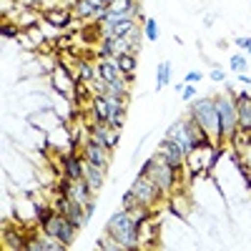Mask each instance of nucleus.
<instances>
[{
    "mask_svg": "<svg viewBox=\"0 0 251 251\" xmlns=\"http://www.w3.org/2000/svg\"><path fill=\"white\" fill-rule=\"evenodd\" d=\"M188 116H191L201 128L211 136L216 146H226L221 138V123H219V111L211 96H196L194 100H188Z\"/></svg>",
    "mask_w": 251,
    "mask_h": 251,
    "instance_id": "1",
    "label": "nucleus"
},
{
    "mask_svg": "<svg viewBox=\"0 0 251 251\" xmlns=\"http://www.w3.org/2000/svg\"><path fill=\"white\" fill-rule=\"evenodd\" d=\"M106 234L113 236L123 249H138V221L133 211H126V208L113 211L106 221Z\"/></svg>",
    "mask_w": 251,
    "mask_h": 251,
    "instance_id": "2",
    "label": "nucleus"
},
{
    "mask_svg": "<svg viewBox=\"0 0 251 251\" xmlns=\"http://www.w3.org/2000/svg\"><path fill=\"white\" fill-rule=\"evenodd\" d=\"M214 103H216V111H219V123H221V138L224 143H228L231 133L239 128V113H236V100L234 96L228 93H219L214 96Z\"/></svg>",
    "mask_w": 251,
    "mask_h": 251,
    "instance_id": "3",
    "label": "nucleus"
},
{
    "mask_svg": "<svg viewBox=\"0 0 251 251\" xmlns=\"http://www.w3.org/2000/svg\"><path fill=\"white\" fill-rule=\"evenodd\" d=\"M131 191L136 196L138 208H156V203L166 199L151 176H136V181L131 183Z\"/></svg>",
    "mask_w": 251,
    "mask_h": 251,
    "instance_id": "4",
    "label": "nucleus"
},
{
    "mask_svg": "<svg viewBox=\"0 0 251 251\" xmlns=\"http://www.w3.org/2000/svg\"><path fill=\"white\" fill-rule=\"evenodd\" d=\"M46 234H50V236H55V239H60L63 244H66L68 249H71V244L75 241V224L68 219V216H63V214H53V219L48 221V224H43L40 226Z\"/></svg>",
    "mask_w": 251,
    "mask_h": 251,
    "instance_id": "5",
    "label": "nucleus"
},
{
    "mask_svg": "<svg viewBox=\"0 0 251 251\" xmlns=\"http://www.w3.org/2000/svg\"><path fill=\"white\" fill-rule=\"evenodd\" d=\"M111 153H113V151H108L106 146H100V143L93 141L91 136L83 141V149H80L83 161L98 166V169H103V171H108V169H111Z\"/></svg>",
    "mask_w": 251,
    "mask_h": 251,
    "instance_id": "6",
    "label": "nucleus"
},
{
    "mask_svg": "<svg viewBox=\"0 0 251 251\" xmlns=\"http://www.w3.org/2000/svg\"><path fill=\"white\" fill-rule=\"evenodd\" d=\"M166 136L174 138V141L181 146V149H183V153H186V156H191V153L199 149V141H196L191 133L186 131V123H183V118L174 121V123L169 126V128H166Z\"/></svg>",
    "mask_w": 251,
    "mask_h": 251,
    "instance_id": "7",
    "label": "nucleus"
},
{
    "mask_svg": "<svg viewBox=\"0 0 251 251\" xmlns=\"http://www.w3.org/2000/svg\"><path fill=\"white\" fill-rule=\"evenodd\" d=\"M88 136L93 138V141H98L100 146H106L108 151H113L116 146H118V138H121V131H116V128H111L108 123H88Z\"/></svg>",
    "mask_w": 251,
    "mask_h": 251,
    "instance_id": "8",
    "label": "nucleus"
},
{
    "mask_svg": "<svg viewBox=\"0 0 251 251\" xmlns=\"http://www.w3.org/2000/svg\"><path fill=\"white\" fill-rule=\"evenodd\" d=\"M60 169H63V176H68L71 181H80L83 178V171H86V161L78 151H63L60 153Z\"/></svg>",
    "mask_w": 251,
    "mask_h": 251,
    "instance_id": "9",
    "label": "nucleus"
},
{
    "mask_svg": "<svg viewBox=\"0 0 251 251\" xmlns=\"http://www.w3.org/2000/svg\"><path fill=\"white\" fill-rule=\"evenodd\" d=\"M156 151H161L163 158H166V163L174 166V169H183V166H186V153H183V149H181L174 138H169V136L158 143Z\"/></svg>",
    "mask_w": 251,
    "mask_h": 251,
    "instance_id": "10",
    "label": "nucleus"
},
{
    "mask_svg": "<svg viewBox=\"0 0 251 251\" xmlns=\"http://www.w3.org/2000/svg\"><path fill=\"white\" fill-rule=\"evenodd\" d=\"M66 249L68 246L60 239L46 234L43 228H40L38 234H30V239H28V251H66Z\"/></svg>",
    "mask_w": 251,
    "mask_h": 251,
    "instance_id": "11",
    "label": "nucleus"
},
{
    "mask_svg": "<svg viewBox=\"0 0 251 251\" xmlns=\"http://www.w3.org/2000/svg\"><path fill=\"white\" fill-rule=\"evenodd\" d=\"M73 18H75V15H73L71 8L55 5V8H48V10L43 13V25H50V28H68Z\"/></svg>",
    "mask_w": 251,
    "mask_h": 251,
    "instance_id": "12",
    "label": "nucleus"
},
{
    "mask_svg": "<svg viewBox=\"0 0 251 251\" xmlns=\"http://www.w3.org/2000/svg\"><path fill=\"white\" fill-rule=\"evenodd\" d=\"M103 8L98 0H78L75 3V8H73V15L78 18V20H96L98 23V18L103 15Z\"/></svg>",
    "mask_w": 251,
    "mask_h": 251,
    "instance_id": "13",
    "label": "nucleus"
},
{
    "mask_svg": "<svg viewBox=\"0 0 251 251\" xmlns=\"http://www.w3.org/2000/svg\"><path fill=\"white\" fill-rule=\"evenodd\" d=\"M98 75L106 80V83H126V78H123V73H121V68H118V63H116V58H100L98 60Z\"/></svg>",
    "mask_w": 251,
    "mask_h": 251,
    "instance_id": "14",
    "label": "nucleus"
},
{
    "mask_svg": "<svg viewBox=\"0 0 251 251\" xmlns=\"http://www.w3.org/2000/svg\"><path fill=\"white\" fill-rule=\"evenodd\" d=\"M234 100H236L239 126H241V128H251V93H246V91L234 93Z\"/></svg>",
    "mask_w": 251,
    "mask_h": 251,
    "instance_id": "15",
    "label": "nucleus"
},
{
    "mask_svg": "<svg viewBox=\"0 0 251 251\" xmlns=\"http://www.w3.org/2000/svg\"><path fill=\"white\" fill-rule=\"evenodd\" d=\"M75 78L83 80V83H88V86H93V80L98 78V63H91L86 58H80L75 63Z\"/></svg>",
    "mask_w": 251,
    "mask_h": 251,
    "instance_id": "16",
    "label": "nucleus"
},
{
    "mask_svg": "<svg viewBox=\"0 0 251 251\" xmlns=\"http://www.w3.org/2000/svg\"><path fill=\"white\" fill-rule=\"evenodd\" d=\"M106 174H108V171L98 169V166H93V163H86V171H83V178L88 181V186L93 188V194H98L100 188H103V183H106Z\"/></svg>",
    "mask_w": 251,
    "mask_h": 251,
    "instance_id": "17",
    "label": "nucleus"
},
{
    "mask_svg": "<svg viewBox=\"0 0 251 251\" xmlns=\"http://www.w3.org/2000/svg\"><path fill=\"white\" fill-rule=\"evenodd\" d=\"M228 143H231L234 151H239L244 156L251 149V128H241V126H239V128L231 133V138H228Z\"/></svg>",
    "mask_w": 251,
    "mask_h": 251,
    "instance_id": "18",
    "label": "nucleus"
},
{
    "mask_svg": "<svg viewBox=\"0 0 251 251\" xmlns=\"http://www.w3.org/2000/svg\"><path fill=\"white\" fill-rule=\"evenodd\" d=\"M171 75H174L171 60H161V63H158V71H156V91H163L166 86H169Z\"/></svg>",
    "mask_w": 251,
    "mask_h": 251,
    "instance_id": "19",
    "label": "nucleus"
},
{
    "mask_svg": "<svg viewBox=\"0 0 251 251\" xmlns=\"http://www.w3.org/2000/svg\"><path fill=\"white\" fill-rule=\"evenodd\" d=\"M116 63H118L121 73L131 75V73H136V66H138V55H136V53H118V55H116Z\"/></svg>",
    "mask_w": 251,
    "mask_h": 251,
    "instance_id": "20",
    "label": "nucleus"
},
{
    "mask_svg": "<svg viewBox=\"0 0 251 251\" xmlns=\"http://www.w3.org/2000/svg\"><path fill=\"white\" fill-rule=\"evenodd\" d=\"M141 30H143V38L151 40V43H156L158 40V23L153 18H143L141 20Z\"/></svg>",
    "mask_w": 251,
    "mask_h": 251,
    "instance_id": "21",
    "label": "nucleus"
},
{
    "mask_svg": "<svg viewBox=\"0 0 251 251\" xmlns=\"http://www.w3.org/2000/svg\"><path fill=\"white\" fill-rule=\"evenodd\" d=\"M0 33H3L5 40H15V38H20V33H23V30H20V25L15 23V20H10V23H8V20H3V25H0Z\"/></svg>",
    "mask_w": 251,
    "mask_h": 251,
    "instance_id": "22",
    "label": "nucleus"
},
{
    "mask_svg": "<svg viewBox=\"0 0 251 251\" xmlns=\"http://www.w3.org/2000/svg\"><path fill=\"white\" fill-rule=\"evenodd\" d=\"M15 10H20V3H18V0H0V15H3V20H8V15L13 18Z\"/></svg>",
    "mask_w": 251,
    "mask_h": 251,
    "instance_id": "23",
    "label": "nucleus"
},
{
    "mask_svg": "<svg viewBox=\"0 0 251 251\" xmlns=\"http://www.w3.org/2000/svg\"><path fill=\"white\" fill-rule=\"evenodd\" d=\"M246 68H249V60H246V55L234 53V55H231V71H234V73H246Z\"/></svg>",
    "mask_w": 251,
    "mask_h": 251,
    "instance_id": "24",
    "label": "nucleus"
},
{
    "mask_svg": "<svg viewBox=\"0 0 251 251\" xmlns=\"http://www.w3.org/2000/svg\"><path fill=\"white\" fill-rule=\"evenodd\" d=\"M121 208H126V211H136V208H138V203H136V196H133V191H131V188L123 194V199H121Z\"/></svg>",
    "mask_w": 251,
    "mask_h": 251,
    "instance_id": "25",
    "label": "nucleus"
},
{
    "mask_svg": "<svg viewBox=\"0 0 251 251\" xmlns=\"http://www.w3.org/2000/svg\"><path fill=\"white\" fill-rule=\"evenodd\" d=\"M96 246H98V249H111V251H121V249H123L113 236H111V239H98V241H96Z\"/></svg>",
    "mask_w": 251,
    "mask_h": 251,
    "instance_id": "26",
    "label": "nucleus"
},
{
    "mask_svg": "<svg viewBox=\"0 0 251 251\" xmlns=\"http://www.w3.org/2000/svg\"><path fill=\"white\" fill-rule=\"evenodd\" d=\"M196 98V86H194V83H186V86H183V91H181V100H194Z\"/></svg>",
    "mask_w": 251,
    "mask_h": 251,
    "instance_id": "27",
    "label": "nucleus"
},
{
    "mask_svg": "<svg viewBox=\"0 0 251 251\" xmlns=\"http://www.w3.org/2000/svg\"><path fill=\"white\" fill-rule=\"evenodd\" d=\"M199 80H203V73H201V71H188V73L183 75V83H194V86H196Z\"/></svg>",
    "mask_w": 251,
    "mask_h": 251,
    "instance_id": "28",
    "label": "nucleus"
},
{
    "mask_svg": "<svg viewBox=\"0 0 251 251\" xmlns=\"http://www.w3.org/2000/svg\"><path fill=\"white\" fill-rule=\"evenodd\" d=\"M211 80L224 83V80H226V71H224V68H211Z\"/></svg>",
    "mask_w": 251,
    "mask_h": 251,
    "instance_id": "29",
    "label": "nucleus"
},
{
    "mask_svg": "<svg viewBox=\"0 0 251 251\" xmlns=\"http://www.w3.org/2000/svg\"><path fill=\"white\" fill-rule=\"evenodd\" d=\"M239 83H244V86H251V78L246 73H239Z\"/></svg>",
    "mask_w": 251,
    "mask_h": 251,
    "instance_id": "30",
    "label": "nucleus"
},
{
    "mask_svg": "<svg viewBox=\"0 0 251 251\" xmlns=\"http://www.w3.org/2000/svg\"><path fill=\"white\" fill-rule=\"evenodd\" d=\"M86 214H88V216H93V214H96V201H91V203L86 206Z\"/></svg>",
    "mask_w": 251,
    "mask_h": 251,
    "instance_id": "31",
    "label": "nucleus"
},
{
    "mask_svg": "<svg viewBox=\"0 0 251 251\" xmlns=\"http://www.w3.org/2000/svg\"><path fill=\"white\" fill-rule=\"evenodd\" d=\"M98 3H100L103 8H111V5H113V0H98Z\"/></svg>",
    "mask_w": 251,
    "mask_h": 251,
    "instance_id": "32",
    "label": "nucleus"
},
{
    "mask_svg": "<svg viewBox=\"0 0 251 251\" xmlns=\"http://www.w3.org/2000/svg\"><path fill=\"white\" fill-rule=\"evenodd\" d=\"M244 50H246V53H249V55H251V43H249V46H246V48H244Z\"/></svg>",
    "mask_w": 251,
    "mask_h": 251,
    "instance_id": "33",
    "label": "nucleus"
}]
</instances>
